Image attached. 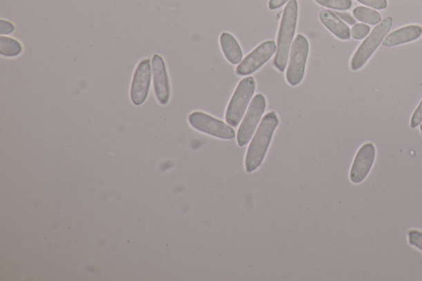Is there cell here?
I'll use <instances>...</instances> for the list:
<instances>
[{"mask_svg":"<svg viewBox=\"0 0 422 281\" xmlns=\"http://www.w3.org/2000/svg\"><path fill=\"white\" fill-rule=\"evenodd\" d=\"M152 78V66L149 59H144L136 67L131 87V99L140 106L147 99Z\"/></svg>","mask_w":422,"mask_h":281,"instance_id":"obj_9","label":"cell"},{"mask_svg":"<svg viewBox=\"0 0 422 281\" xmlns=\"http://www.w3.org/2000/svg\"><path fill=\"white\" fill-rule=\"evenodd\" d=\"M300 1H303V0H300Z\"/></svg>","mask_w":422,"mask_h":281,"instance_id":"obj_26","label":"cell"},{"mask_svg":"<svg viewBox=\"0 0 422 281\" xmlns=\"http://www.w3.org/2000/svg\"><path fill=\"white\" fill-rule=\"evenodd\" d=\"M278 125L279 118L275 112L268 113L264 116L247 151L245 157L247 173H253L262 165Z\"/></svg>","mask_w":422,"mask_h":281,"instance_id":"obj_1","label":"cell"},{"mask_svg":"<svg viewBox=\"0 0 422 281\" xmlns=\"http://www.w3.org/2000/svg\"><path fill=\"white\" fill-rule=\"evenodd\" d=\"M255 90L256 82L253 77H246L238 83L226 110L225 120L229 126L236 127L240 125Z\"/></svg>","mask_w":422,"mask_h":281,"instance_id":"obj_3","label":"cell"},{"mask_svg":"<svg viewBox=\"0 0 422 281\" xmlns=\"http://www.w3.org/2000/svg\"><path fill=\"white\" fill-rule=\"evenodd\" d=\"M376 156V150L372 143H366L357 152L353 162L349 179L354 184H360L369 175Z\"/></svg>","mask_w":422,"mask_h":281,"instance_id":"obj_10","label":"cell"},{"mask_svg":"<svg viewBox=\"0 0 422 281\" xmlns=\"http://www.w3.org/2000/svg\"><path fill=\"white\" fill-rule=\"evenodd\" d=\"M309 52L308 39L302 34H298L291 46L287 71L285 74V78L291 86H297L304 79Z\"/></svg>","mask_w":422,"mask_h":281,"instance_id":"obj_5","label":"cell"},{"mask_svg":"<svg viewBox=\"0 0 422 281\" xmlns=\"http://www.w3.org/2000/svg\"><path fill=\"white\" fill-rule=\"evenodd\" d=\"M276 52V43L274 41L269 40L262 42L257 48L242 59L236 68V75L238 76H247L253 74L260 68L265 65Z\"/></svg>","mask_w":422,"mask_h":281,"instance_id":"obj_8","label":"cell"},{"mask_svg":"<svg viewBox=\"0 0 422 281\" xmlns=\"http://www.w3.org/2000/svg\"><path fill=\"white\" fill-rule=\"evenodd\" d=\"M319 6L335 10H348L352 7V0H315Z\"/></svg>","mask_w":422,"mask_h":281,"instance_id":"obj_17","label":"cell"},{"mask_svg":"<svg viewBox=\"0 0 422 281\" xmlns=\"http://www.w3.org/2000/svg\"><path fill=\"white\" fill-rule=\"evenodd\" d=\"M221 49L226 59L232 65H238L242 61L244 54L236 37L229 32H223L220 37Z\"/></svg>","mask_w":422,"mask_h":281,"instance_id":"obj_14","label":"cell"},{"mask_svg":"<svg viewBox=\"0 0 422 281\" xmlns=\"http://www.w3.org/2000/svg\"><path fill=\"white\" fill-rule=\"evenodd\" d=\"M151 66L156 99L160 104L167 105L171 96V88L163 57L157 54L153 55Z\"/></svg>","mask_w":422,"mask_h":281,"instance_id":"obj_11","label":"cell"},{"mask_svg":"<svg viewBox=\"0 0 422 281\" xmlns=\"http://www.w3.org/2000/svg\"><path fill=\"white\" fill-rule=\"evenodd\" d=\"M23 46L19 41L8 37H0V54L3 57H15L22 53Z\"/></svg>","mask_w":422,"mask_h":281,"instance_id":"obj_16","label":"cell"},{"mask_svg":"<svg viewBox=\"0 0 422 281\" xmlns=\"http://www.w3.org/2000/svg\"><path fill=\"white\" fill-rule=\"evenodd\" d=\"M422 123V100L420 102L419 106L415 110L414 113L412 114L411 119V127L412 129H415L416 127L419 126Z\"/></svg>","mask_w":422,"mask_h":281,"instance_id":"obj_21","label":"cell"},{"mask_svg":"<svg viewBox=\"0 0 422 281\" xmlns=\"http://www.w3.org/2000/svg\"><path fill=\"white\" fill-rule=\"evenodd\" d=\"M319 19L328 31L340 40H349L352 37L351 30L348 26L343 23L342 19L335 14V12L330 10H323L319 14Z\"/></svg>","mask_w":422,"mask_h":281,"instance_id":"obj_13","label":"cell"},{"mask_svg":"<svg viewBox=\"0 0 422 281\" xmlns=\"http://www.w3.org/2000/svg\"><path fill=\"white\" fill-rule=\"evenodd\" d=\"M357 1L377 10H385L387 7V0H357Z\"/></svg>","mask_w":422,"mask_h":281,"instance_id":"obj_20","label":"cell"},{"mask_svg":"<svg viewBox=\"0 0 422 281\" xmlns=\"http://www.w3.org/2000/svg\"><path fill=\"white\" fill-rule=\"evenodd\" d=\"M420 130H421V133L422 134V123H421V124L420 125Z\"/></svg>","mask_w":422,"mask_h":281,"instance_id":"obj_25","label":"cell"},{"mask_svg":"<svg viewBox=\"0 0 422 281\" xmlns=\"http://www.w3.org/2000/svg\"><path fill=\"white\" fill-rule=\"evenodd\" d=\"M267 101L261 93L256 95L251 100L248 112L242 120L237 133L238 146H247L253 137L262 115L265 113Z\"/></svg>","mask_w":422,"mask_h":281,"instance_id":"obj_6","label":"cell"},{"mask_svg":"<svg viewBox=\"0 0 422 281\" xmlns=\"http://www.w3.org/2000/svg\"><path fill=\"white\" fill-rule=\"evenodd\" d=\"M393 19L391 17L381 21L376 27L373 29L366 39L362 42L359 48L354 54L351 61V70L357 71L363 67L367 62L374 51L378 48L387 33L390 32L393 26Z\"/></svg>","mask_w":422,"mask_h":281,"instance_id":"obj_4","label":"cell"},{"mask_svg":"<svg viewBox=\"0 0 422 281\" xmlns=\"http://www.w3.org/2000/svg\"><path fill=\"white\" fill-rule=\"evenodd\" d=\"M407 236L409 244L422 251V232L417 229L409 230Z\"/></svg>","mask_w":422,"mask_h":281,"instance_id":"obj_19","label":"cell"},{"mask_svg":"<svg viewBox=\"0 0 422 281\" xmlns=\"http://www.w3.org/2000/svg\"><path fill=\"white\" fill-rule=\"evenodd\" d=\"M190 125L202 133L222 139H233L236 133L231 126L204 113L194 112L189 117Z\"/></svg>","mask_w":422,"mask_h":281,"instance_id":"obj_7","label":"cell"},{"mask_svg":"<svg viewBox=\"0 0 422 281\" xmlns=\"http://www.w3.org/2000/svg\"><path fill=\"white\" fill-rule=\"evenodd\" d=\"M422 35V28L417 25L407 26L402 28L396 30L391 32L383 41V46L385 48H393L405 43H408L419 38Z\"/></svg>","mask_w":422,"mask_h":281,"instance_id":"obj_12","label":"cell"},{"mask_svg":"<svg viewBox=\"0 0 422 281\" xmlns=\"http://www.w3.org/2000/svg\"><path fill=\"white\" fill-rule=\"evenodd\" d=\"M370 32V28L368 25L356 23L352 29V37L355 40H362L369 35Z\"/></svg>","mask_w":422,"mask_h":281,"instance_id":"obj_18","label":"cell"},{"mask_svg":"<svg viewBox=\"0 0 422 281\" xmlns=\"http://www.w3.org/2000/svg\"><path fill=\"white\" fill-rule=\"evenodd\" d=\"M298 14L297 0H291L285 6L281 18L274 66L277 70L283 72L287 68L289 51L295 37Z\"/></svg>","mask_w":422,"mask_h":281,"instance_id":"obj_2","label":"cell"},{"mask_svg":"<svg viewBox=\"0 0 422 281\" xmlns=\"http://www.w3.org/2000/svg\"><path fill=\"white\" fill-rule=\"evenodd\" d=\"M353 15L360 22L373 26L378 24L382 21V17L378 12L363 6L354 8Z\"/></svg>","mask_w":422,"mask_h":281,"instance_id":"obj_15","label":"cell"},{"mask_svg":"<svg viewBox=\"0 0 422 281\" xmlns=\"http://www.w3.org/2000/svg\"><path fill=\"white\" fill-rule=\"evenodd\" d=\"M289 1H291V0H269L268 7H269L271 10H276Z\"/></svg>","mask_w":422,"mask_h":281,"instance_id":"obj_24","label":"cell"},{"mask_svg":"<svg viewBox=\"0 0 422 281\" xmlns=\"http://www.w3.org/2000/svg\"><path fill=\"white\" fill-rule=\"evenodd\" d=\"M15 30V25L8 22V21L1 19L0 20V34L1 35H8L14 32Z\"/></svg>","mask_w":422,"mask_h":281,"instance_id":"obj_22","label":"cell"},{"mask_svg":"<svg viewBox=\"0 0 422 281\" xmlns=\"http://www.w3.org/2000/svg\"><path fill=\"white\" fill-rule=\"evenodd\" d=\"M335 14L338 17L341 19L343 20L344 22L349 25H355L356 24V19H354L353 17L348 14V12H334Z\"/></svg>","mask_w":422,"mask_h":281,"instance_id":"obj_23","label":"cell"}]
</instances>
